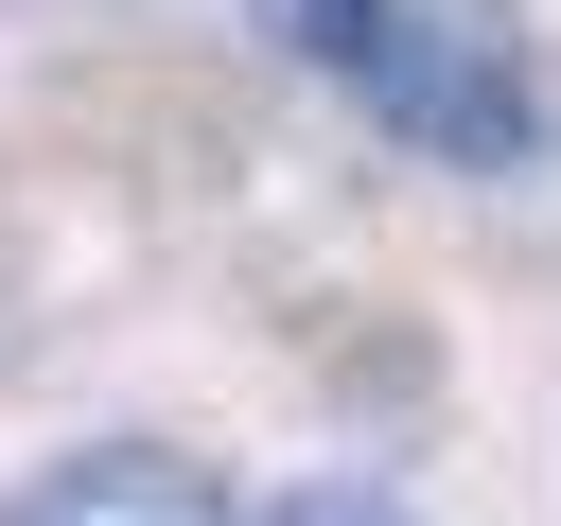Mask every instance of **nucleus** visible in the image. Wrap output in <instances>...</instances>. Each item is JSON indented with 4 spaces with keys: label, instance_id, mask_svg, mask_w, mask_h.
<instances>
[{
    "label": "nucleus",
    "instance_id": "obj_1",
    "mask_svg": "<svg viewBox=\"0 0 561 526\" xmlns=\"http://www.w3.org/2000/svg\"><path fill=\"white\" fill-rule=\"evenodd\" d=\"M316 88H351L403 158H456V175H526L561 158V88L543 53L491 18V0H245Z\"/></svg>",
    "mask_w": 561,
    "mask_h": 526
},
{
    "label": "nucleus",
    "instance_id": "obj_3",
    "mask_svg": "<svg viewBox=\"0 0 561 526\" xmlns=\"http://www.w3.org/2000/svg\"><path fill=\"white\" fill-rule=\"evenodd\" d=\"M263 526H403L386 491H298V508H263Z\"/></svg>",
    "mask_w": 561,
    "mask_h": 526
},
{
    "label": "nucleus",
    "instance_id": "obj_2",
    "mask_svg": "<svg viewBox=\"0 0 561 526\" xmlns=\"http://www.w3.org/2000/svg\"><path fill=\"white\" fill-rule=\"evenodd\" d=\"M18 526H245L228 508V473L210 456H175V438H88V456H53L35 473V508Z\"/></svg>",
    "mask_w": 561,
    "mask_h": 526
}]
</instances>
